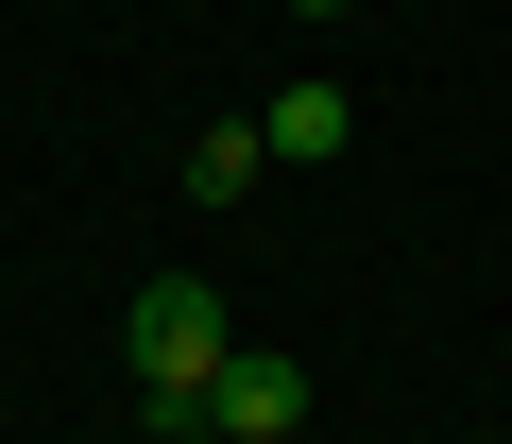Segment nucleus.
I'll list each match as a JSON object with an SVG mask.
<instances>
[{
  "label": "nucleus",
  "instance_id": "2",
  "mask_svg": "<svg viewBox=\"0 0 512 444\" xmlns=\"http://www.w3.org/2000/svg\"><path fill=\"white\" fill-rule=\"evenodd\" d=\"M188 427H222V444H291V427H308V359H222Z\"/></svg>",
  "mask_w": 512,
  "mask_h": 444
},
{
  "label": "nucleus",
  "instance_id": "5",
  "mask_svg": "<svg viewBox=\"0 0 512 444\" xmlns=\"http://www.w3.org/2000/svg\"><path fill=\"white\" fill-rule=\"evenodd\" d=\"M291 18H359V0H291Z\"/></svg>",
  "mask_w": 512,
  "mask_h": 444
},
{
  "label": "nucleus",
  "instance_id": "4",
  "mask_svg": "<svg viewBox=\"0 0 512 444\" xmlns=\"http://www.w3.org/2000/svg\"><path fill=\"white\" fill-rule=\"evenodd\" d=\"M239 188H256V137H239V120H222V137H188V205H239Z\"/></svg>",
  "mask_w": 512,
  "mask_h": 444
},
{
  "label": "nucleus",
  "instance_id": "1",
  "mask_svg": "<svg viewBox=\"0 0 512 444\" xmlns=\"http://www.w3.org/2000/svg\"><path fill=\"white\" fill-rule=\"evenodd\" d=\"M120 342H137V393H154V410H171V427H188V410H205V376H222V359H239V342H222V291H205V274H154V291H137V325H120Z\"/></svg>",
  "mask_w": 512,
  "mask_h": 444
},
{
  "label": "nucleus",
  "instance_id": "3",
  "mask_svg": "<svg viewBox=\"0 0 512 444\" xmlns=\"http://www.w3.org/2000/svg\"><path fill=\"white\" fill-rule=\"evenodd\" d=\"M342 137H359V103H342V86H274V137H256V154H291V171H325Z\"/></svg>",
  "mask_w": 512,
  "mask_h": 444
}]
</instances>
